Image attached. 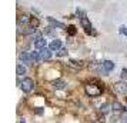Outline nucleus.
Returning a JSON list of instances; mask_svg holds the SVG:
<instances>
[{"label":"nucleus","mask_w":127,"mask_h":123,"mask_svg":"<svg viewBox=\"0 0 127 123\" xmlns=\"http://www.w3.org/2000/svg\"><path fill=\"white\" fill-rule=\"evenodd\" d=\"M121 123H127V112H124L123 115H121Z\"/></svg>","instance_id":"20"},{"label":"nucleus","mask_w":127,"mask_h":123,"mask_svg":"<svg viewBox=\"0 0 127 123\" xmlns=\"http://www.w3.org/2000/svg\"><path fill=\"white\" fill-rule=\"evenodd\" d=\"M20 60L24 62V63L32 62V60H33V59H32V53H30V52H23L22 54H20Z\"/></svg>","instance_id":"9"},{"label":"nucleus","mask_w":127,"mask_h":123,"mask_svg":"<svg viewBox=\"0 0 127 123\" xmlns=\"http://www.w3.org/2000/svg\"><path fill=\"white\" fill-rule=\"evenodd\" d=\"M20 87H22V90H23L24 93H30V92L33 90V87H34V82H33L30 77H26V79L22 80Z\"/></svg>","instance_id":"1"},{"label":"nucleus","mask_w":127,"mask_h":123,"mask_svg":"<svg viewBox=\"0 0 127 123\" xmlns=\"http://www.w3.org/2000/svg\"><path fill=\"white\" fill-rule=\"evenodd\" d=\"M47 22L52 24L53 27H59V29H64V27H66L63 23H60V22H57V20H54L53 17H47Z\"/></svg>","instance_id":"8"},{"label":"nucleus","mask_w":127,"mask_h":123,"mask_svg":"<svg viewBox=\"0 0 127 123\" xmlns=\"http://www.w3.org/2000/svg\"><path fill=\"white\" fill-rule=\"evenodd\" d=\"M40 56H41V60H49V59L52 57V50L49 47H46V49L40 50Z\"/></svg>","instance_id":"7"},{"label":"nucleus","mask_w":127,"mask_h":123,"mask_svg":"<svg viewBox=\"0 0 127 123\" xmlns=\"http://www.w3.org/2000/svg\"><path fill=\"white\" fill-rule=\"evenodd\" d=\"M114 89L120 93H127V84L124 82H117L114 84Z\"/></svg>","instance_id":"6"},{"label":"nucleus","mask_w":127,"mask_h":123,"mask_svg":"<svg viewBox=\"0 0 127 123\" xmlns=\"http://www.w3.org/2000/svg\"><path fill=\"white\" fill-rule=\"evenodd\" d=\"M80 24H81V27L86 30L87 33L92 32V24H90V20H89L87 17H81L80 19Z\"/></svg>","instance_id":"4"},{"label":"nucleus","mask_w":127,"mask_h":123,"mask_svg":"<svg viewBox=\"0 0 127 123\" xmlns=\"http://www.w3.org/2000/svg\"><path fill=\"white\" fill-rule=\"evenodd\" d=\"M20 22H22V23H27V22H30L29 16H27V14H22V16H20Z\"/></svg>","instance_id":"17"},{"label":"nucleus","mask_w":127,"mask_h":123,"mask_svg":"<svg viewBox=\"0 0 127 123\" xmlns=\"http://www.w3.org/2000/svg\"><path fill=\"white\" fill-rule=\"evenodd\" d=\"M49 49L52 50V52H59L60 49H62V40H59V39H54V40L49 44Z\"/></svg>","instance_id":"3"},{"label":"nucleus","mask_w":127,"mask_h":123,"mask_svg":"<svg viewBox=\"0 0 127 123\" xmlns=\"http://www.w3.org/2000/svg\"><path fill=\"white\" fill-rule=\"evenodd\" d=\"M53 86H54V89H64L66 82L64 80H56V82H53Z\"/></svg>","instance_id":"11"},{"label":"nucleus","mask_w":127,"mask_h":123,"mask_svg":"<svg viewBox=\"0 0 127 123\" xmlns=\"http://www.w3.org/2000/svg\"><path fill=\"white\" fill-rule=\"evenodd\" d=\"M67 32H69L70 35H76V27L74 26H69L67 27Z\"/></svg>","instance_id":"19"},{"label":"nucleus","mask_w":127,"mask_h":123,"mask_svg":"<svg viewBox=\"0 0 127 123\" xmlns=\"http://www.w3.org/2000/svg\"><path fill=\"white\" fill-rule=\"evenodd\" d=\"M100 110L103 112V113H107L109 112V105L107 103H103V105L100 106Z\"/></svg>","instance_id":"18"},{"label":"nucleus","mask_w":127,"mask_h":123,"mask_svg":"<svg viewBox=\"0 0 127 123\" xmlns=\"http://www.w3.org/2000/svg\"><path fill=\"white\" fill-rule=\"evenodd\" d=\"M16 73H17L19 76H20V75H24V73H26V67L22 66V65H17V67H16Z\"/></svg>","instance_id":"15"},{"label":"nucleus","mask_w":127,"mask_h":123,"mask_svg":"<svg viewBox=\"0 0 127 123\" xmlns=\"http://www.w3.org/2000/svg\"><path fill=\"white\" fill-rule=\"evenodd\" d=\"M111 109H113V110H116V112H120V110H123V105H121V103H119V102H113Z\"/></svg>","instance_id":"13"},{"label":"nucleus","mask_w":127,"mask_h":123,"mask_svg":"<svg viewBox=\"0 0 127 123\" xmlns=\"http://www.w3.org/2000/svg\"><path fill=\"white\" fill-rule=\"evenodd\" d=\"M66 52H67V50H66V49H60V50H59V56H64V54H66Z\"/></svg>","instance_id":"21"},{"label":"nucleus","mask_w":127,"mask_h":123,"mask_svg":"<svg viewBox=\"0 0 127 123\" xmlns=\"http://www.w3.org/2000/svg\"><path fill=\"white\" fill-rule=\"evenodd\" d=\"M36 113H37V115H41V113H43V109H41V107H37Z\"/></svg>","instance_id":"22"},{"label":"nucleus","mask_w":127,"mask_h":123,"mask_svg":"<svg viewBox=\"0 0 127 123\" xmlns=\"http://www.w3.org/2000/svg\"><path fill=\"white\" fill-rule=\"evenodd\" d=\"M32 59H33L34 62H39V60H41L40 52H39V50H36V52H32Z\"/></svg>","instance_id":"14"},{"label":"nucleus","mask_w":127,"mask_h":123,"mask_svg":"<svg viewBox=\"0 0 127 123\" xmlns=\"http://www.w3.org/2000/svg\"><path fill=\"white\" fill-rule=\"evenodd\" d=\"M34 30L36 29H33L32 26H29V27H26V29L23 30V33H24V35H30V33H34Z\"/></svg>","instance_id":"16"},{"label":"nucleus","mask_w":127,"mask_h":123,"mask_svg":"<svg viewBox=\"0 0 127 123\" xmlns=\"http://www.w3.org/2000/svg\"><path fill=\"white\" fill-rule=\"evenodd\" d=\"M34 47L40 52V50H43V49H46V40L43 39V37H40V39H37V40H34Z\"/></svg>","instance_id":"5"},{"label":"nucleus","mask_w":127,"mask_h":123,"mask_svg":"<svg viewBox=\"0 0 127 123\" xmlns=\"http://www.w3.org/2000/svg\"><path fill=\"white\" fill-rule=\"evenodd\" d=\"M101 90H103V89H94L93 84H87L86 86V93L90 94V96H97V94L101 93Z\"/></svg>","instance_id":"2"},{"label":"nucleus","mask_w":127,"mask_h":123,"mask_svg":"<svg viewBox=\"0 0 127 123\" xmlns=\"http://www.w3.org/2000/svg\"><path fill=\"white\" fill-rule=\"evenodd\" d=\"M121 77L124 79V77H127V70H123L121 72Z\"/></svg>","instance_id":"23"},{"label":"nucleus","mask_w":127,"mask_h":123,"mask_svg":"<svg viewBox=\"0 0 127 123\" xmlns=\"http://www.w3.org/2000/svg\"><path fill=\"white\" fill-rule=\"evenodd\" d=\"M103 67L106 72H110L114 69V63L111 62V60H106V62H103Z\"/></svg>","instance_id":"10"},{"label":"nucleus","mask_w":127,"mask_h":123,"mask_svg":"<svg viewBox=\"0 0 127 123\" xmlns=\"http://www.w3.org/2000/svg\"><path fill=\"white\" fill-rule=\"evenodd\" d=\"M39 24H40V22H39V19L37 17H30V26H32L33 29H37Z\"/></svg>","instance_id":"12"},{"label":"nucleus","mask_w":127,"mask_h":123,"mask_svg":"<svg viewBox=\"0 0 127 123\" xmlns=\"http://www.w3.org/2000/svg\"><path fill=\"white\" fill-rule=\"evenodd\" d=\"M19 123H26V120H24V119H22V120H20Z\"/></svg>","instance_id":"24"}]
</instances>
